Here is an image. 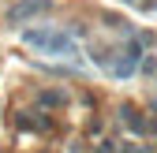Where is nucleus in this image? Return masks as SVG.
<instances>
[{"label": "nucleus", "mask_w": 157, "mask_h": 153, "mask_svg": "<svg viewBox=\"0 0 157 153\" xmlns=\"http://www.w3.org/2000/svg\"><path fill=\"white\" fill-rule=\"evenodd\" d=\"M41 8H45V0H30V4H23L15 15H34V11H41Z\"/></svg>", "instance_id": "nucleus-2"}, {"label": "nucleus", "mask_w": 157, "mask_h": 153, "mask_svg": "<svg viewBox=\"0 0 157 153\" xmlns=\"http://www.w3.org/2000/svg\"><path fill=\"white\" fill-rule=\"evenodd\" d=\"M23 41L34 45V49H45L52 56H75V37L64 34V30H26Z\"/></svg>", "instance_id": "nucleus-1"}]
</instances>
